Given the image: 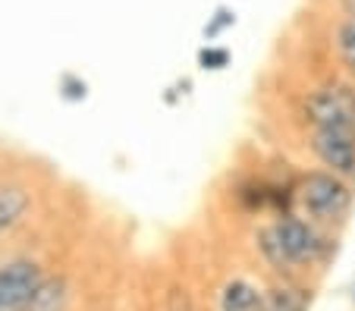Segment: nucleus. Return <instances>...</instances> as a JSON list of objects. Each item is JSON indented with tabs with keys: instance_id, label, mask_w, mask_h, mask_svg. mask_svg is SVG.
<instances>
[{
	"instance_id": "obj_12",
	"label": "nucleus",
	"mask_w": 355,
	"mask_h": 311,
	"mask_svg": "<svg viewBox=\"0 0 355 311\" xmlns=\"http://www.w3.org/2000/svg\"><path fill=\"white\" fill-rule=\"evenodd\" d=\"M230 26H236V13H233V10H227V7H220V10L214 13V19L205 26V38L214 41L217 35H220L223 28H230Z\"/></svg>"
},
{
	"instance_id": "obj_5",
	"label": "nucleus",
	"mask_w": 355,
	"mask_h": 311,
	"mask_svg": "<svg viewBox=\"0 0 355 311\" xmlns=\"http://www.w3.org/2000/svg\"><path fill=\"white\" fill-rule=\"evenodd\" d=\"M311 151L324 167L340 173L343 179H355V132L349 129H315Z\"/></svg>"
},
{
	"instance_id": "obj_8",
	"label": "nucleus",
	"mask_w": 355,
	"mask_h": 311,
	"mask_svg": "<svg viewBox=\"0 0 355 311\" xmlns=\"http://www.w3.org/2000/svg\"><path fill=\"white\" fill-rule=\"evenodd\" d=\"M26 211H28L26 189H19V186H3V189H0V233H7L10 226L19 224Z\"/></svg>"
},
{
	"instance_id": "obj_15",
	"label": "nucleus",
	"mask_w": 355,
	"mask_h": 311,
	"mask_svg": "<svg viewBox=\"0 0 355 311\" xmlns=\"http://www.w3.org/2000/svg\"><path fill=\"white\" fill-rule=\"evenodd\" d=\"M352 292H355V277H352Z\"/></svg>"
},
{
	"instance_id": "obj_4",
	"label": "nucleus",
	"mask_w": 355,
	"mask_h": 311,
	"mask_svg": "<svg viewBox=\"0 0 355 311\" xmlns=\"http://www.w3.org/2000/svg\"><path fill=\"white\" fill-rule=\"evenodd\" d=\"M44 274L35 261H10L0 267V311H28Z\"/></svg>"
},
{
	"instance_id": "obj_2",
	"label": "nucleus",
	"mask_w": 355,
	"mask_h": 311,
	"mask_svg": "<svg viewBox=\"0 0 355 311\" xmlns=\"http://www.w3.org/2000/svg\"><path fill=\"white\" fill-rule=\"evenodd\" d=\"M305 114H309L315 129H349V132H355V91L343 85H324L309 95Z\"/></svg>"
},
{
	"instance_id": "obj_10",
	"label": "nucleus",
	"mask_w": 355,
	"mask_h": 311,
	"mask_svg": "<svg viewBox=\"0 0 355 311\" xmlns=\"http://www.w3.org/2000/svg\"><path fill=\"white\" fill-rule=\"evenodd\" d=\"M336 54H340V60L349 66V73L355 75V13H346L340 19V26H336Z\"/></svg>"
},
{
	"instance_id": "obj_14",
	"label": "nucleus",
	"mask_w": 355,
	"mask_h": 311,
	"mask_svg": "<svg viewBox=\"0 0 355 311\" xmlns=\"http://www.w3.org/2000/svg\"><path fill=\"white\" fill-rule=\"evenodd\" d=\"M63 98H69V101H79V98H85V82H73L67 75V79H63Z\"/></svg>"
},
{
	"instance_id": "obj_6",
	"label": "nucleus",
	"mask_w": 355,
	"mask_h": 311,
	"mask_svg": "<svg viewBox=\"0 0 355 311\" xmlns=\"http://www.w3.org/2000/svg\"><path fill=\"white\" fill-rule=\"evenodd\" d=\"M311 308V292L293 283H277L264 292L261 311H309Z\"/></svg>"
},
{
	"instance_id": "obj_13",
	"label": "nucleus",
	"mask_w": 355,
	"mask_h": 311,
	"mask_svg": "<svg viewBox=\"0 0 355 311\" xmlns=\"http://www.w3.org/2000/svg\"><path fill=\"white\" fill-rule=\"evenodd\" d=\"M198 63L205 69H223L230 63V51L227 48H205L198 54Z\"/></svg>"
},
{
	"instance_id": "obj_3",
	"label": "nucleus",
	"mask_w": 355,
	"mask_h": 311,
	"mask_svg": "<svg viewBox=\"0 0 355 311\" xmlns=\"http://www.w3.org/2000/svg\"><path fill=\"white\" fill-rule=\"evenodd\" d=\"M270 233H274L277 245H280L283 258H286L289 271L293 267H302V264H315L324 251V239L321 233L311 224L299 220V217H280L270 224Z\"/></svg>"
},
{
	"instance_id": "obj_9",
	"label": "nucleus",
	"mask_w": 355,
	"mask_h": 311,
	"mask_svg": "<svg viewBox=\"0 0 355 311\" xmlns=\"http://www.w3.org/2000/svg\"><path fill=\"white\" fill-rule=\"evenodd\" d=\"M67 308V283L60 277H51L38 286L28 311H63Z\"/></svg>"
},
{
	"instance_id": "obj_11",
	"label": "nucleus",
	"mask_w": 355,
	"mask_h": 311,
	"mask_svg": "<svg viewBox=\"0 0 355 311\" xmlns=\"http://www.w3.org/2000/svg\"><path fill=\"white\" fill-rule=\"evenodd\" d=\"M255 239H258V249H261L264 261H268L274 271H289V264H286V258H283V251H280V245H277V239H274V233H270V226L258 230Z\"/></svg>"
},
{
	"instance_id": "obj_1",
	"label": "nucleus",
	"mask_w": 355,
	"mask_h": 311,
	"mask_svg": "<svg viewBox=\"0 0 355 311\" xmlns=\"http://www.w3.org/2000/svg\"><path fill=\"white\" fill-rule=\"evenodd\" d=\"M302 211L318 224H340L352 208V189L334 170H315L299 183Z\"/></svg>"
},
{
	"instance_id": "obj_7",
	"label": "nucleus",
	"mask_w": 355,
	"mask_h": 311,
	"mask_svg": "<svg viewBox=\"0 0 355 311\" xmlns=\"http://www.w3.org/2000/svg\"><path fill=\"white\" fill-rule=\"evenodd\" d=\"M264 296L248 280H230L220 292V311H261Z\"/></svg>"
}]
</instances>
